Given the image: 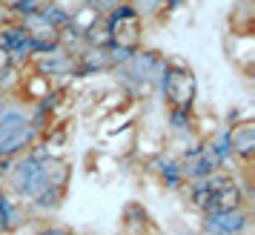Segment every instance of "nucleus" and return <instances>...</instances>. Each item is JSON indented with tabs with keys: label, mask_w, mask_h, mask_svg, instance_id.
Here are the masks:
<instances>
[{
	"label": "nucleus",
	"mask_w": 255,
	"mask_h": 235,
	"mask_svg": "<svg viewBox=\"0 0 255 235\" xmlns=\"http://www.w3.org/2000/svg\"><path fill=\"white\" fill-rule=\"evenodd\" d=\"M166 66H169V60L163 58L158 49L140 46L138 52H132V58L115 72H118V78H121V83H124L127 89L143 92V89H161Z\"/></svg>",
	"instance_id": "obj_1"
},
{
	"label": "nucleus",
	"mask_w": 255,
	"mask_h": 235,
	"mask_svg": "<svg viewBox=\"0 0 255 235\" xmlns=\"http://www.w3.org/2000/svg\"><path fill=\"white\" fill-rule=\"evenodd\" d=\"M158 92L163 95V101L169 109L175 112H189L192 104L198 98V81H195V72L184 66V63H172L166 66V75H163V83Z\"/></svg>",
	"instance_id": "obj_2"
},
{
	"label": "nucleus",
	"mask_w": 255,
	"mask_h": 235,
	"mask_svg": "<svg viewBox=\"0 0 255 235\" xmlns=\"http://www.w3.org/2000/svg\"><path fill=\"white\" fill-rule=\"evenodd\" d=\"M106 26H109V46H121L127 52H138L140 40H143V20L129 9L127 3L118 6L112 14H106Z\"/></svg>",
	"instance_id": "obj_3"
},
{
	"label": "nucleus",
	"mask_w": 255,
	"mask_h": 235,
	"mask_svg": "<svg viewBox=\"0 0 255 235\" xmlns=\"http://www.w3.org/2000/svg\"><path fill=\"white\" fill-rule=\"evenodd\" d=\"M29 63H32L35 75L46 78V81L78 78V60H75V55L66 52V49H60V46L49 49V52H40V55H35Z\"/></svg>",
	"instance_id": "obj_4"
},
{
	"label": "nucleus",
	"mask_w": 255,
	"mask_h": 235,
	"mask_svg": "<svg viewBox=\"0 0 255 235\" xmlns=\"http://www.w3.org/2000/svg\"><path fill=\"white\" fill-rule=\"evenodd\" d=\"M178 161V172H181V181H201V178H209L212 172H218L221 164L218 158L212 155V149L207 146V141L204 143H195V146H189L181 158H175Z\"/></svg>",
	"instance_id": "obj_5"
},
{
	"label": "nucleus",
	"mask_w": 255,
	"mask_h": 235,
	"mask_svg": "<svg viewBox=\"0 0 255 235\" xmlns=\"http://www.w3.org/2000/svg\"><path fill=\"white\" fill-rule=\"evenodd\" d=\"M0 49L9 52V58H12V63L17 66V69L35 58V46H32V40H29V35L17 26L14 17L12 20H6V23H0Z\"/></svg>",
	"instance_id": "obj_6"
},
{
	"label": "nucleus",
	"mask_w": 255,
	"mask_h": 235,
	"mask_svg": "<svg viewBox=\"0 0 255 235\" xmlns=\"http://www.w3.org/2000/svg\"><path fill=\"white\" fill-rule=\"evenodd\" d=\"M40 138V129L35 123L26 126H0V158H17L29 152Z\"/></svg>",
	"instance_id": "obj_7"
},
{
	"label": "nucleus",
	"mask_w": 255,
	"mask_h": 235,
	"mask_svg": "<svg viewBox=\"0 0 255 235\" xmlns=\"http://www.w3.org/2000/svg\"><path fill=\"white\" fill-rule=\"evenodd\" d=\"M250 224V215L247 210H230V212H207L204 221H201V230L207 235H238L247 230Z\"/></svg>",
	"instance_id": "obj_8"
},
{
	"label": "nucleus",
	"mask_w": 255,
	"mask_h": 235,
	"mask_svg": "<svg viewBox=\"0 0 255 235\" xmlns=\"http://www.w3.org/2000/svg\"><path fill=\"white\" fill-rule=\"evenodd\" d=\"M227 143H230L232 161L238 158L244 164H250L255 155V123L253 120H241V123L227 126Z\"/></svg>",
	"instance_id": "obj_9"
},
{
	"label": "nucleus",
	"mask_w": 255,
	"mask_h": 235,
	"mask_svg": "<svg viewBox=\"0 0 255 235\" xmlns=\"http://www.w3.org/2000/svg\"><path fill=\"white\" fill-rule=\"evenodd\" d=\"M78 78L83 75H98V72H109L112 69V63H109V52L106 46H83L78 55Z\"/></svg>",
	"instance_id": "obj_10"
},
{
	"label": "nucleus",
	"mask_w": 255,
	"mask_h": 235,
	"mask_svg": "<svg viewBox=\"0 0 255 235\" xmlns=\"http://www.w3.org/2000/svg\"><path fill=\"white\" fill-rule=\"evenodd\" d=\"M0 218H3V227H6V233H12L17 230L20 224H23L26 212H23V204L20 201H14L6 189H0Z\"/></svg>",
	"instance_id": "obj_11"
},
{
	"label": "nucleus",
	"mask_w": 255,
	"mask_h": 235,
	"mask_svg": "<svg viewBox=\"0 0 255 235\" xmlns=\"http://www.w3.org/2000/svg\"><path fill=\"white\" fill-rule=\"evenodd\" d=\"M169 126H172L175 138H192L195 135V120L189 112H175L169 109Z\"/></svg>",
	"instance_id": "obj_12"
},
{
	"label": "nucleus",
	"mask_w": 255,
	"mask_h": 235,
	"mask_svg": "<svg viewBox=\"0 0 255 235\" xmlns=\"http://www.w3.org/2000/svg\"><path fill=\"white\" fill-rule=\"evenodd\" d=\"M127 6L140 20H149V17H158L166 9V0H127Z\"/></svg>",
	"instance_id": "obj_13"
},
{
	"label": "nucleus",
	"mask_w": 255,
	"mask_h": 235,
	"mask_svg": "<svg viewBox=\"0 0 255 235\" xmlns=\"http://www.w3.org/2000/svg\"><path fill=\"white\" fill-rule=\"evenodd\" d=\"M155 169H158V175L163 178V184L166 187H181L184 181H181V172H178V161L175 158H158V164H155Z\"/></svg>",
	"instance_id": "obj_14"
},
{
	"label": "nucleus",
	"mask_w": 255,
	"mask_h": 235,
	"mask_svg": "<svg viewBox=\"0 0 255 235\" xmlns=\"http://www.w3.org/2000/svg\"><path fill=\"white\" fill-rule=\"evenodd\" d=\"M43 3H49L55 12H60L66 20H75L78 14L86 12V3L83 0H43Z\"/></svg>",
	"instance_id": "obj_15"
},
{
	"label": "nucleus",
	"mask_w": 255,
	"mask_h": 235,
	"mask_svg": "<svg viewBox=\"0 0 255 235\" xmlns=\"http://www.w3.org/2000/svg\"><path fill=\"white\" fill-rule=\"evenodd\" d=\"M3 12H9L12 17H20V14H29V12H37L43 6V0H0Z\"/></svg>",
	"instance_id": "obj_16"
},
{
	"label": "nucleus",
	"mask_w": 255,
	"mask_h": 235,
	"mask_svg": "<svg viewBox=\"0 0 255 235\" xmlns=\"http://www.w3.org/2000/svg\"><path fill=\"white\" fill-rule=\"evenodd\" d=\"M86 3V9L92 14H101V17H106V14H112L118 9V6H124L127 0H83Z\"/></svg>",
	"instance_id": "obj_17"
},
{
	"label": "nucleus",
	"mask_w": 255,
	"mask_h": 235,
	"mask_svg": "<svg viewBox=\"0 0 255 235\" xmlns=\"http://www.w3.org/2000/svg\"><path fill=\"white\" fill-rule=\"evenodd\" d=\"M12 69H17V66L12 63V58H9V52H3V49H0V78H3V75H9Z\"/></svg>",
	"instance_id": "obj_18"
},
{
	"label": "nucleus",
	"mask_w": 255,
	"mask_h": 235,
	"mask_svg": "<svg viewBox=\"0 0 255 235\" xmlns=\"http://www.w3.org/2000/svg\"><path fill=\"white\" fill-rule=\"evenodd\" d=\"M6 106H9V98H6V92H0V112H3Z\"/></svg>",
	"instance_id": "obj_19"
},
{
	"label": "nucleus",
	"mask_w": 255,
	"mask_h": 235,
	"mask_svg": "<svg viewBox=\"0 0 255 235\" xmlns=\"http://www.w3.org/2000/svg\"><path fill=\"white\" fill-rule=\"evenodd\" d=\"M178 3H181V0H166V9H175Z\"/></svg>",
	"instance_id": "obj_20"
}]
</instances>
